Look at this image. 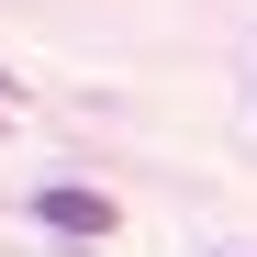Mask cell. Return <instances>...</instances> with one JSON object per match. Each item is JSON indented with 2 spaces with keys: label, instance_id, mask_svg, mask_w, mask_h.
Listing matches in <instances>:
<instances>
[{
  "label": "cell",
  "instance_id": "obj_3",
  "mask_svg": "<svg viewBox=\"0 0 257 257\" xmlns=\"http://www.w3.org/2000/svg\"><path fill=\"white\" fill-rule=\"evenodd\" d=\"M224 257H257V246H224Z\"/></svg>",
  "mask_w": 257,
  "mask_h": 257
},
{
  "label": "cell",
  "instance_id": "obj_2",
  "mask_svg": "<svg viewBox=\"0 0 257 257\" xmlns=\"http://www.w3.org/2000/svg\"><path fill=\"white\" fill-rule=\"evenodd\" d=\"M0 112H12V67H0Z\"/></svg>",
  "mask_w": 257,
  "mask_h": 257
},
{
  "label": "cell",
  "instance_id": "obj_1",
  "mask_svg": "<svg viewBox=\"0 0 257 257\" xmlns=\"http://www.w3.org/2000/svg\"><path fill=\"white\" fill-rule=\"evenodd\" d=\"M34 224H45V235H67V246H101V235L123 224V212H112V190H78V179H45V190H34Z\"/></svg>",
  "mask_w": 257,
  "mask_h": 257
}]
</instances>
